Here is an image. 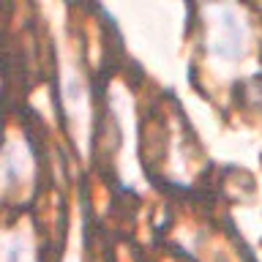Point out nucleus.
Segmentation results:
<instances>
[{"mask_svg":"<svg viewBox=\"0 0 262 262\" xmlns=\"http://www.w3.org/2000/svg\"><path fill=\"white\" fill-rule=\"evenodd\" d=\"M210 49L221 57H237L243 52V25L229 8L216 11L210 22Z\"/></svg>","mask_w":262,"mask_h":262,"instance_id":"obj_1","label":"nucleus"},{"mask_svg":"<svg viewBox=\"0 0 262 262\" xmlns=\"http://www.w3.org/2000/svg\"><path fill=\"white\" fill-rule=\"evenodd\" d=\"M0 262H33V246L22 232L0 241Z\"/></svg>","mask_w":262,"mask_h":262,"instance_id":"obj_2","label":"nucleus"}]
</instances>
